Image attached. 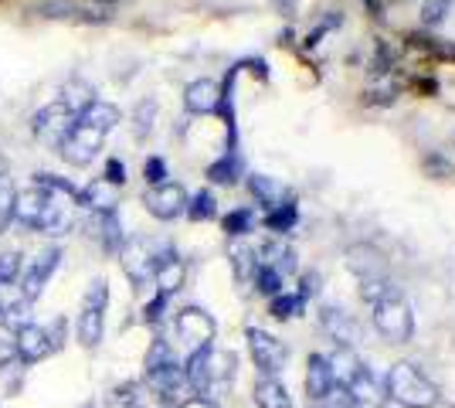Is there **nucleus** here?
Instances as JSON below:
<instances>
[{"mask_svg":"<svg viewBox=\"0 0 455 408\" xmlns=\"http://www.w3.org/2000/svg\"><path fill=\"white\" fill-rule=\"evenodd\" d=\"M106 180H109V184H113V188H123V184H126V167H123V160H109V164H106Z\"/></svg>","mask_w":455,"mask_h":408,"instance_id":"a18cd8bd","label":"nucleus"},{"mask_svg":"<svg viewBox=\"0 0 455 408\" xmlns=\"http://www.w3.org/2000/svg\"><path fill=\"white\" fill-rule=\"evenodd\" d=\"M374 327L387 344H408L415 333V313L395 286L374 303Z\"/></svg>","mask_w":455,"mask_h":408,"instance_id":"20e7f679","label":"nucleus"},{"mask_svg":"<svg viewBox=\"0 0 455 408\" xmlns=\"http://www.w3.org/2000/svg\"><path fill=\"white\" fill-rule=\"evenodd\" d=\"M296 221H299V208H296V201H292V197L266 214V228L268 232H275V235L292 232V228H296Z\"/></svg>","mask_w":455,"mask_h":408,"instance_id":"7c9ffc66","label":"nucleus"},{"mask_svg":"<svg viewBox=\"0 0 455 408\" xmlns=\"http://www.w3.org/2000/svg\"><path fill=\"white\" fill-rule=\"evenodd\" d=\"M347 391H350V398H354V405L357 408H380L384 405V398H387L384 385L374 378V371L367 368V364L354 374V381L347 385Z\"/></svg>","mask_w":455,"mask_h":408,"instance_id":"dca6fc26","label":"nucleus"},{"mask_svg":"<svg viewBox=\"0 0 455 408\" xmlns=\"http://www.w3.org/2000/svg\"><path fill=\"white\" fill-rule=\"evenodd\" d=\"M72 126H76V113H72V109H68L61 99L48 102V106H44V109H38V113H35V119H31V133L38 136L41 143H48V147H58Z\"/></svg>","mask_w":455,"mask_h":408,"instance_id":"1a4fd4ad","label":"nucleus"},{"mask_svg":"<svg viewBox=\"0 0 455 408\" xmlns=\"http://www.w3.org/2000/svg\"><path fill=\"white\" fill-rule=\"evenodd\" d=\"M171 252V245H153L147 238H126L119 249V262L123 272L133 279V286H147L156 272V262Z\"/></svg>","mask_w":455,"mask_h":408,"instance_id":"0eeeda50","label":"nucleus"},{"mask_svg":"<svg viewBox=\"0 0 455 408\" xmlns=\"http://www.w3.org/2000/svg\"><path fill=\"white\" fill-rule=\"evenodd\" d=\"M248 191H251V197H255L259 204H266L268 212L289 201V197H285L283 184H279L275 177H266V174H251V177H248Z\"/></svg>","mask_w":455,"mask_h":408,"instance_id":"a878e982","label":"nucleus"},{"mask_svg":"<svg viewBox=\"0 0 455 408\" xmlns=\"http://www.w3.org/2000/svg\"><path fill=\"white\" fill-rule=\"evenodd\" d=\"M14 350H18L20 364H38V361H44L55 348H52V337H48L44 327L28 324V327H20V331L14 333Z\"/></svg>","mask_w":455,"mask_h":408,"instance_id":"4468645a","label":"nucleus"},{"mask_svg":"<svg viewBox=\"0 0 455 408\" xmlns=\"http://www.w3.org/2000/svg\"><path fill=\"white\" fill-rule=\"evenodd\" d=\"M367 102H378V106H387V102H395L398 99V85H387V89H378V92H367Z\"/></svg>","mask_w":455,"mask_h":408,"instance_id":"49530a36","label":"nucleus"},{"mask_svg":"<svg viewBox=\"0 0 455 408\" xmlns=\"http://www.w3.org/2000/svg\"><path fill=\"white\" fill-rule=\"evenodd\" d=\"M330 361V371H333V381L340 385V388H347L350 381H354V374L363 368V361L357 357V350L347 348V344H337V350L326 357Z\"/></svg>","mask_w":455,"mask_h":408,"instance_id":"5701e85b","label":"nucleus"},{"mask_svg":"<svg viewBox=\"0 0 455 408\" xmlns=\"http://www.w3.org/2000/svg\"><path fill=\"white\" fill-rule=\"evenodd\" d=\"M320 327L330 333L337 344H347V348H354V340H357V320L347 310H340V307H323Z\"/></svg>","mask_w":455,"mask_h":408,"instance_id":"6ab92c4d","label":"nucleus"},{"mask_svg":"<svg viewBox=\"0 0 455 408\" xmlns=\"http://www.w3.org/2000/svg\"><path fill=\"white\" fill-rule=\"evenodd\" d=\"M228 259H231V266H235V276L245 283L255 276V266H259V259H255V249L242 242V238H235L231 245H228Z\"/></svg>","mask_w":455,"mask_h":408,"instance_id":"c756f323","label":"nucleus"},{"mask_svg":"<svg viewBox=\"0 0 455 408\" xmlns=\"http://www.w3.org/2000/svg\"><path fill=\"white\" fill-rule=\"evenodd\" d=\"M102 140L106 136L99 133V130H92V126H85V123L76 119V126L58 143V154H61L65 164H72V167H89L95 156H99V150H102Z\"/></svg>","mask_w":455,"mask_h":408,"instance_id":"6e6552de","label":"nucleus"},{"mask_svg":"<svg viewBox=\"0 0 455 408\" xmlns=\"http://www.w3.org/2000/svg\"><path fill=\"white\" fill-rule=\"evenodd\" d=\"M89 228H95V238L102 242V249L106 252H119L123 249V225H119V218H116V212L109 214H92V221H89Z\"/></svg>","mask_w":455,"mask_h":408,"instance_id":"393cba45","label":"nucleus"},{"mask_svg":"<svg viewBox=\"0 0 455 408\" xmlns=\"http://www.w3.org/2000/svg\"><path fill=\"white\" fill-rule=\"evenodd\" d=\"M48 18H72V20H85V24H106L113 18L106 7H82V4H68V0H52L41 7Z\"/></svg>","mask_w":455,"mask_h":408,"instance_id":"aec40b11","label":"nucleus"},{"mask_svg":"<svg viewBox=\"0 0 455 408\" xmlns=\"http://www.w3.org/2000/svg\"><path fill=\"white\" fill-rule=\"evenodd\" d=\"M184 106L194 116H211L221 109V85L214 78H197L184 89Z\"/></svg>","mask_w":455,"mask_h":408,"instance_id":"2eb2a0df","label":"nucleus"},{"mask_svg":"<svg viewBox=\"0 0 455 408\" xmlns=\"http://www.w3.org/2000/svg\"><path fill=\"white\" fill-rule=\"evenodd\" d=\"M133 408H143V405H133Z\"/></svg>","mask_w":455,"mask_h":408,"instance_id":"864d4df0","label":"nucleus"},{"mask_svg":"<svg viewBox=\"0 0 455 408\" xmlns=\"http://www.w3.org/2000/svg\"><path fill=\"white\" fill-rule=\"evenodd\" d=\"M20 255L18 252H0V286H7V283H18L20 279Z\"/></svg>","mask_w":455,"mask_h":408,"instance_id":"58836bf2","label":"nucleus"},{"mask_svg":"<svg viewBox=\"0 0 455 408\" xmlns=\"http://www.w3.org/2000/svg\"><path fill=\"white\" fill-rule=\"evenodd\" d=\"M106 307H109V286L102 279H95L89 292L82 296V313H78V340L85 348H99L102 333H106Z\"/></svg>","mask_w":455,"mask_h":408,"instance_id":"423d86ee","label":"nucleus"},{"mask_svg":"<svg viewBox=\"0 0 455 408\" xmlns=\"http://www.w3.org/2000/svg\"><path fill=\"white\" fill-rule=\"evenodd\" d=\"M320 408H357V405H354V398H350V391L340 388V385H337V388L330 391V395H326V398H323V402H320Z\"/></svg>","mask_w":455,"mask_h":408,"instance_id":"c03bdc74","label":"nucleus"},{"mask_svg":"<svg viewBox=\"0 0 455 408\" xmlns=\"http://www.w3.org/2000/svg\"><path fill=\"white\" fill-rule=\"evenodd\" d=\"M245 337H248V350H251L255 368L262 371L266 378H275V374L285 368V357H289L285 344H283V340H275L272 333L259 331V327H248Z\"/></svg>","mask_w":455,"mask_h":408,"instance_id":"9d476101","label":"nucleus"},{"mask_svg":"<svg viewBox=\"0 0 455 408\" xmlns=\"http://www.w3.org/2000/svg\"><path fill=\"white\" fill-rule=\"evenodd\" d=\"M231 374H235V357H231L228 350H218L214 344L190 350L188 364H184V381H188L197 395H204V398H208L214 388L231 385Z\"/></svg>","mask_w":455,"mask_h":408,"instance_id":"f03ea898","label":"nucleus"},{"mask_svg":"<svg viewBox=\"0 0 455 408\" xmlns=\"http://www.w3.org/2000/svg\"><path fill=\"white\" fill-rule=\"evenodd\" d=\"M76 201L78 195L31 188L14 197V221L41 235H68L76 228Z\"/></svg>","mask_w":455,"mask_h":408,"instance_id":"f257e3e1","label":"nucleus"},{"mask_svg":"<svg viewBox=\"0 0 455 408\" xmlns=\"http://www.w3.org/2000/svg\"><path fill=\"white\" fill-rule=\"evenodd\" d=\"M333 388H337V381H333L326 354H309V361H306V391H309V398L323 402Z\"/></svg>","mask_w":455,"mask_h":408,"instance_id":"f3484780","label":"nucleus"},{"mask_svg":"<svg viewBox=\"0 0 455 408\" xmlns=\"http://www.w3.org/2000/svg\"><path fill=\"white\" fill-rule=\"evenodd\" d=\"M147 385H150L164 402H173L180 388L188 385L184 381V368L177 364L173 350L164 344V340H153L150 354H147Z\"/></svg>","mask_w":455,"mask_h":408,"instance_id":"39448f33","label":"nucleus"},{"mask_svg":"<svg viewBox=\"0 0 455 408\" xmlns=\"http://www.w3.org/2000/svg\"><path fill=\"white\" fill-rule=\"evenodd\" d=\"M11 361H18V350H14V340H0V368H7Z\"/></svg>","mask_w":455,"mask_h":408,"instance_id":"09e8293b","label":"nucleus"},{"mask_svg":"<svg viewBox=\"0 0 455 408\" xmlns=\"http://www.w3.org/2000/svg\"><path fill=\"white\" fill-rule=\"evenodd\" d=\"M143 204H147V212L153 218L173 221V218H180V214L188 212V191L180 184H173V180H164V184H156V188H150L143 195Z\"/></svg>","mask_w":455,"mask_h":408,"instance_id":"f8f14e48","label":"nucleus"},{"mask_svg":"<svg viewBox=\"0 0 455 408\" xmlns=\"http://www.w3.org/2000/svg\"><path fill=\"white\" fill-rule=\"evenodd\" d=\"M251 283H255V290L266 292V296H279L283 292V276L272 269V266H255V276H251Z\"/></svg>","mask_w":455,"mask_h":408,"instance_id":"c9c22d12","label":"nucleus"},{"mask_svg":"<svg viewBox=\"0 0 455 408\" xmlns=\"http://www.w3.org/2000/svg\"><path fill=\"white\" fill-rule=\"evenodd\" d=\"M153 119H156V102L153 99H147V102H140V109H136V136L143 140V136L153 133Z\"/></svg>","mask_w":455,"mask_h":408,"instance_id":"4c0bfd02","label":"nucleus"},{"mask_svg":"<svg viewBox=\"0 0 455 408\" xmlns=\"http://www.w3.org/2000/svg\"><path fill=\"white\" fill-rule=\"evenodd\" d=\"M384 391L387 398H395L401 408H435L438 405V388L428 374H421L415 364L401 361L387 371L384 378Z\"/></svg>","mask_w":455,"mask_h":408,"instance_id":"7ed1b4c3","label":"nucleus"},{"mask_svg":"<svg viewBox=\"0 0 455 408\" xmlns=\"http://www.w3.org/2000/svg\"><path fill=\"white\" fill-rule=\"evenodd\" d=\"M177 408H218L211 398H204V395H197V398H188V402H180Z\"/></svg>","mask_w":455,"mask_h":408,"instance_id":"8fccbe9b","label":"nucleus"},{"mask_svg":"<svg viewBox=\"0 0 455 408\" xmlns=\"http://www.w3.org/2000/svg\"><path fill=\"white\" fill-rule=\"evenodd\" d=\"M14 188L7 184V177H0V232L14 221Z\"/></svg>","mask_w":455,"mask_h":408,"instance_id":"e433bc0d","label":"nucleus"},{"mask_svg":"<svg viewBox=\"0 0 455 408\" xmlns=\"http://www.w3.org/2000/svg\"><path fill=\"white\" fill-rule=\"evenodd\" d=\"M316 292H320V276H316V272H306L299 296H303V300H309V296H316Z\"/></svg>","mask_w":455,"mask_h":408,"instance_id":"de8ad7c7","label":"nucleus"},{"mask_svg":"<svg viewBox=\"0 0 455 408\" xmlns=\"http://www.w3.org/2000/svg\"><path fill=\"white\" fill-rule=\"evenodd\" d=\"M153 279H156V292H164V296H173V292L184 286V279H188V262L180 259V255L167 252L160 262H156V272H153Z\"/></svg>","mask_w":455,"mask_h":408,"instance_id":"a211bd4d","label":"nucleus"},{"mask_svg":"<svg viewBox=\"0 0 455 408\" xmlns=\"http://www.w3.org/2000/svg\"><path fill=\"white\" fill-rule=\"evenodd\" d=\"M58 262H61V249H44L35 262H28V269H20V300L35 303L48 286V279L55 276Z\"/></svg>","mask_w":455,"mask_h":408,"instance_id":"ddd939ff","label":"nucleus"},{"mask_svg":"<svg viewBox=\"0 0 455 408\" xmlns=\"http://www.w3.org/2000/svg\"><path fill=\"white\" fill-rule=\"evenodd\" d=\"M58 99H61V102H65V106H68V109L76 113V119H78V113H82V109H85L95 96H92V89H89L85 82H68V85L61 89V96H58Z\"/></svg>","mask_w":455,"mask_h":408,"instance_id":"473e14b6","label":"nucleus"},{"mask_svg":"<svg viewBox=\"0 0 455 408\" xmlns=\"http://www.w3.org/2000/svg\"><path fill=\"white\" fill-rule=\"evenodd\" d=\"M78 204H85L92 214H109L116 212V188L106 180V177H99L92 184H85L82 191H78Z\"/></svg>","mask_w":455,"mask_h":408,"instance_id":"412c9836","label":"nucleus"},{"mask_svg":"<svg viewBox=\"0 0 455 408\" xmlns=\"http://www.w3.org/2000/svg\"><path fill=\"white\" fill-rule=\"evenodd\" d=\"M452 171H455V164H452V160H445L442 154L425 156V174H428V177H435V180H442V177H449Z\"/></svg>","mask_w":455,"mask_h":408,"instance_id":"ea45409f","label":"nucleus"},{"mask_svg":"<svg viewBox=\"0 0 455 408\" xmlns=\"http://www.w3.org/2000/svg\"><path fill=\"white\" fill-rule=\"evenodd\" d=\"M251 398L259 408H292V398L279 378H262L255 388H251Z\"/></svg>","mask_w":455,"mask_h":408,"instance_id":"cd10ccee","label":"nucleus"},{"mask_svg":"<svg viewBox=\"0 0 455 408\" xmlns=\"http://www.w3.org/2000/svg\"><path fill=\"white\" fill-rule=\"evenodd\" d=\"M173 327H177V337H180L190 350L214 344V333H218L214 316L204 313L201 307H188V310H180L177 313V320H173Z\"/></svg>","mask_w":455,"mask_h":408,"instance_id":"9b49d317","label":"nucleus"},{"mask_svg":"<svg viewBox=\"0 0 455 408\" xmlns=\"http://www.w3.org/2000/svg\"><path fill=\"white\" fill-rule=\"evenodd\" d=\"M347 266L361 276V283H367V279H384V259L374 249H367V245H354L347 252Z\"/></svg>","mask_w":455,"mask_h":408,"instance_id":"b1692460","label":"nucleus"},{"mask_svg":"<svg viewBox=\"0 0 455 408\" xmlns=\"http://www.w3.org/2000/svg\"><path fill=\"white\" fill-rule=\"evenodd\" d=\"M190 221H211V218H218V204H214V197L211 191H197L194 197H188V212H184Z\"/></svg>","mask_w":455,"mask_h":408,"instance_id":"72a5a7b5","label":"nucleus"},{"mask_svg":"<svg viewBox=\"0 0 455 408\" xmlns=\"http://www.w3.org/2000/svg\"><path fill=\"white\" fill-rule=\"evenodd\" d=\"M255 259H259V266H272L283 279L296 272V252H292L285 242H266V245H259V249H255Z\"/></svg>","mask_w":455,"mask_h":408,"instance_id":"4be33fe9","label":"nucleus"},{"mask_svg":"<svg viewBox=\"0 0 455 408\" xmlns=\"http://www.w3.org/2000/svg\"><path fill=\"white\" fill-rule=\"evenodd\" d=\"M238 177H242V156H238V150H228V154H221L208 167L211 184H238Z\"/></svg>","mask_w":455,"mask_h":408,"instance_id":"c85d7f7f","label":"nucleus"},{"mask_svg":"<svg viewBox=\"0 0 455 408\" xmlns=\"http://www.w3.org/2000/svg\"><path fill=\"white\" fill-rule=\"evenodd\" d=\"M102 4H116V0H99V7H102Z\"/></svg>","mask_w":455,"mask_h":408,"instance_id":"603ef678","label":"nucleus"},{"mask_svg":"<svg viewBox=\"0 0 455 408\" xmlns=\"http://www.w3.org/2000/svg\"><path fill=\"white\" fill-rule=\"evenodd\" d=\"M225 232L231 235V238H245L248 232H251V225H255V212L251 208H235V212L225 214Z\"/></svg>","mask_w":455,"mask_h":408,"instance_id":"f704fd0d","label":"nucleus"},{"mask_svg":"<svg viewBox=\"0 0 455 408\" xmlns=\"http://www.w3.org/2000/svg\"><path fill=\"white\" fill-rule=\"evenodd\" d=\"M143 177L150 180V188L164 184V180H167V160H164V156H150V160L143 164Z\"/></svg>","mask_w":455,"mask_h":408,"instance_id":"a19ab883","label":"nucleus"},{"mask_svg":"<svg viewBox=\"0 0 455 408\" xmlns=\"http://www.w3.org/2000/svg\"><path fill=\"white\" fill-rule=\"evenodd\" d=\"M167 300H171V296L156 292L150 303L143 307V320H147V324H160V320H164V313H167Z\"/></svg>","mask_w":455,"mask_h":408,"instance_id":"37998d69","label":"nucleus"},{"mask_svg":"<svg viewBox=\"0 0 455 408\" xmlns=\"http://www.w3.org/2000/svg\"><path fill=\"white\" fill-rule=\"evenodd\" d=\"M306 307V300L299 292H279V296H272V307L268 313L275 316V320H292V316H299Z\"/></svg>","mask_w":455,"mask_h":408,"instance_id":"2f4dec72","label":"nucleus"},{"mask_svg":"<svg viewBox=\"0 0 455 408\" xmlns=\"http://www.w3.org/2000/svg\"><path fill=\"white\" fill-rule=\"evenodd\" d=\"M4 310H7V303H4V296H0V320H4Z\"/></svg>","mask_w":455,"mask_h":408,"instance_id":"3c124183","label":"nucleus"},{"mask_svg":"<svg viewBox=\"0 0 455 408\" xmlns=\"http://www.w3.org/2000/svg\"><path fill=\"white\" fill-rule=\"evenodd\" d=\"M449 7H452V0H425L421 18H425V24H438V20H445Z\"/></svg>","mask_w":455,"mask_h":408,"instance_id":"79ce46f5","label":"nucleus"},{"mask_svg":"<svg viewBox=\"0 0 455 408\" xmlns=\"http://www.w3.org/2000/svg\"><path fill=\"white\" fill-rule=\"evenodd\" d=\"M78 123H85V126H92V130H99V133L106 136L116 123H119V109L109 106V102H102V99H92V102L78 113Z\"/></svg>","mask_w":455,"mask_h":408,"instance_id":"bb28decb","label":"nucleus"}]
</instances>
